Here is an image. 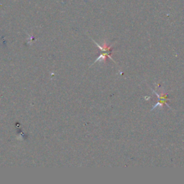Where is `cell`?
<instances>
[{
  "mask_svg": "<svg viewBox=\"0 0 184 184\" xmlns=\"http://www.w3.org/2000/svg\"><path fill=\"white\" fill-rule=\"evenodd\" d=\"M150 89L152 90V91H153V92H154V93H155L156 95H157L158 99V103H157V104H155V105L154 106H153V108H152L151 111H153V110H154L155 109V108H157V107L162 108V107H163V106L164 104H166V105H167L168 106V107L170 108V109H172V108H171L170 106H169L168 104H167L168 101H170V99H169L168 98V94H167V93H165V92L164 89H163L162 91H160V93H158L157 91H155V90H153V88H152L150 86Z\"/></svg>",
  "mask_w": 184,
  "mask_h": 184,
  "instance_id": "6da1fadb",
  "label": "cell"
},
{
  "mask_svg": "<svg viewBox=\"0 0 184 184\" xmlns=\"http://www.w3.org/2000/svg\"><path fill=\"white\" fill-rule=\"evenodd\" d=\"M92 41H93V43H94L95 44H96V46H97L98 48H99V49L101 50V51L102 53H112V52H111V49H112V46H113V45H114V44H113L112 46H107V44H106V42H104V43H103V44L100 45L98 43H96V42L94 40L92 39Z\"/></svg>",
  "mask_w": 184,
  "mask_h": 184,
  "instance_id": "7a4b0ae2",
  "label": "cell"
},
{
  "mask_svg": "<svg viewBox=\"0 0 184 184\" xmlns=\"http://www.w3.org/2000/svg\"><path fill=\"white\" fill-rule=\"evenodd\" d=\"M106 58H109L112 60V61H114V63H115V61L113 60L112 56H111L109 54V53H101V55H100L99 57L96 58V60H95V61L93 62V63H92V65H93L94 63H96L98 62V61H99V62H105L106 60Z\"/></svg>",
  "mask_w": 184,
  "mask_h": 184,
  "instance_id": "3957f363",
  "label": "cell"
}]
</instances>
